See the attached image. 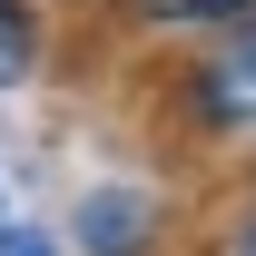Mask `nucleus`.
I'll return each mask as SVG.
<instances>
[{
  "mask_svg": "<svg viewBox=\"0 0 256 256\" xmlns=\"http://www.w3.org/2000/svg\"><path fill=\"white\" fill-rule=\"evenodd\" d=\"M0 226H10V207H0Z\"/></svg>",
  "mask_w": 256,
  "mask_h": 256,
  "instance_id": "0eeeda50",
  "label": "nucleus"
},
{
  "mask_svg": "<svg viewBox=\"0 0 256 256\" xmlns=\"http://www.w3.org/2000/svg\"><path fill=\"white\" fill-rule=\"evenodd\" d=\"M178 128L197 148H256V20L217 30L178 79Z\"/></svg>",
  "mask_w": 256,
  "mask_h": 256,
  "instance_id": "f257e3e1",
  "label": "nucleus"
},
{
  "mask_svg": "<svg viewBox=\"0 0 256 256\" xmlns=\"http://www.w3.org/2000/svg\"><path fill=\"white\" fill-rule=\"evenodd\" d=\"M79 246H89V256H158V197H148V188H89Z\"/></svg>",
  "mask_w": 256,
  "mask_h": 256,
  "instance_id": "f03ea898",
  "label": "nucleus"
},
{
  "mask_svg": "<svg viewBox=\"0 0 256 256\" xmlns=\"http://www.w3.org/2000/svg\"><path fill=\"white\" fill-rule=\"evenodd\" d=\"M118 20L128 30H246L256 20V0H118Z\"/></svg>",
  "mask_w": 256,
  "mask_h": 256,
  "instance_id": "7ed1b4c3",
  "label": "nucleus"
},
{
  "mask_svg": "<svg viewBox=\"0 0 256 256\" xmlns=\"http://www.w3.org/2000/svg\"><path fill=\"white\" fill-rule=\"evenodd\" d=\"M0 256H60V246H50L30 217H10V226H0Z\"/></svg>",
  "mask_w": 256,
  "mask_h": 256,
  "instance_id": "39448f33",
  "label": "nucleus"
},
{
  "mask_svg": "<svg viewBox=\"0 0 256 256\" xmlns=\"http://www.w3.org/2000/svg\"><path fill=\"white\" fill-rule=\"evenodd\" d=\"M217 256H256V207H246V217H236V226L217 236Z\"/></svg>",
  "mask_w": 256,
  "mask_h": 256,
  "instance_id": "423d86ee",
  "label": "nucleus"
},
{
  "mask_svg": "<svg viewBox=\"0 0 256 256\" xmlns=\"http://www.w3.org/2000/svg\"><path fill=\"white\" fill-rule=\"evenodd\" d=\"M40 69V10L30 0H0V89H20Z\"/></svg>",
  "mask_w": 256,
  "mask_h": 256,
  "instance_id": "20e7f679",
  "label": "nucleus"
}]
</instances>
